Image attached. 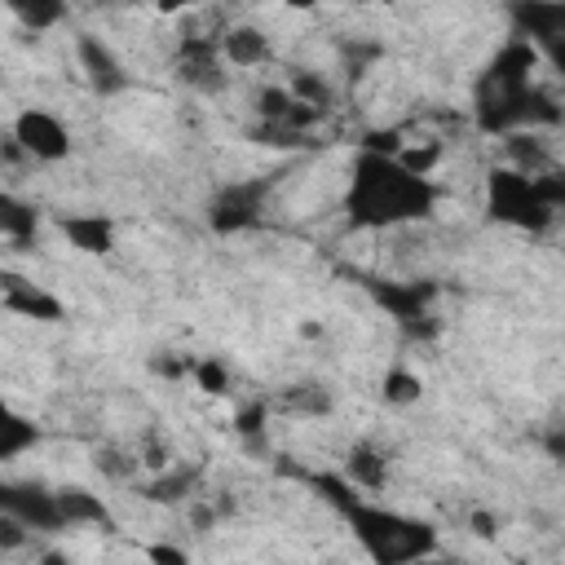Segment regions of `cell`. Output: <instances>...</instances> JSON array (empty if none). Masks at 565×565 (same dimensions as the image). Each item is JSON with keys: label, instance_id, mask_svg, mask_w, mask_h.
Instances as JSON below:
<instances>
[{"label": "cell", "instance_id": "obj_3", "mask_svg": "<svg viewBox=\"0 0 565 565\" xmlns=\"http://www.w3.org/2000/svg\"><path fill=\"white\" fill-rule=\"evenodd\" d=\"M530 71H534V44H525V40H512L490 62V71L477 84L481 128H508V124L530 119V110H525L530 106Z\"/></svg>", "mask_w": 565, "mask_h": 565}, {"label": "cell", "instance_id": "obj_12", "mask_svg": "<svg viewBox=\"0 0 565 565\" xmlns=\"http://www.w3.org/2000/svg\"><path fill=\"white\" fill-rule=\"evenodd\" d=\"M31 446H40V424L22 415L9 397H0V463L22 459Z\"/></svg>", "mask_w": 565, "mask_h": 565}, {"label": "cell", "instance_id": "obj_13", "mask_svg": "<svg viewBox=\"0 0 565 565\" xmlns=\"http://www.w3.org/2000/svg\"><path fill=\"white\" fill-rule=\"evenodd\" d=\"M79 62H84V71H88V79H93V88H102V93H115V88H124L128 84V75H124V66H119V57L102 44V40H79Z\"/></svg>", "mask_w": 565, "mask_h": 565}, {"label": "cell", "instance_id": "obj_21", "mask_svg": "<svg viewBox=\"0 0 565 565\" xmlns=\"http://www.w3.org/2000/svg\"><path fill=\"white\" fill-rule=\"evenodd\" d=\"M472 525H477V534H481V539H490V534H494V521H490V516H472Z\"/></svg>", "mask_w": 565, "mask_h": 565}, {"label": "cell", "instance_id": "obj_19", "mask_svg": "<svg viewBox=\"0 0 565 565\" xmlns=\"http://www.w3.org/2000/svg\"><path fill=\"white\" fill-rule=\"evenodd\" d=\"M190 375H194V384H199L203 393H212V397L230 393V371H225V362H216V358H199V362L190 366Z\"/></svg>", "mask_w": 565, "mask_h": 565}, {"label": "cell", "instance_id": "obj_1", "mask_svg": "<svg viewBox=\"0 0 565 565\" xmlns=\"http://www.w3.org/2000/svg\"><path fill=\"white\" fill-rule=\"evenodd\" d=\"M437 207V185L428 177L406 172L393 154L380 150H358L349 168V190H344V216L353 230H402Z\"/></svg>", "mask_w": 565, "mask_h": 565}, {"label": "cell", "instance_id": "obj_16", "mask_svg": "<svg viewBox=\"0 0 565 565\" xmlns=\"http://www.w3.org/2000/svg\"><path fill=\"white\" fill-rule=\"evenodd\" d=\"M57 499V512H62V525H84V521H106V508L88 494V490H53Z\"/></svg>", "mask_w": 565, "mask_h": 565}, {"label": "cell", "instance_id": "obj_8", "mask_svg": "<svg viewBox=\"0 0 565 565\" xmlns=\"http://www.w3.org/2000/svg\"><path fill=\"white\" fill-rule=\"evenodd\" d=\"M265 212V185L260 181H238V185H225L212 203V225L221 234H234V230H247L256 225Z\"/></svg>", "mask_w": 565, "mask_h": 565}, {"label": "cell", "instance_id": "obj_17", "mask_svg": "<svg viewBox=\"0 0 565 565\" xmlns=\"http://www.w3.org/2000/svg\"><path fill=\"white\" fill-rule=\"evenodd\" d=\"M419 397H424V380H419L415 371L393 366V371L384 375V402H388V406H415Z\"/></svg>", "mask_w": 565, "mask_h": 565}, {"label": "cell", "instance_id": "obj_11", "mask_svg": "<svg viewBox=\"0 0 565 565\" xmlns=\"http://www.w3.org/2000/svg\"><path fill=\"white\" fill-rule=\"evenodd\" d=\"M62 234L84 256H106L115 247V221L102 216V212H75V216H66L62 221Z\"/></svg>", "mask_w": 565, "mask_h": 565}, {"label": "cell", "instance_id": "obj_9", "mask_svg": "<svg viewBox=\"0 0 565 565\" xmlns=\"http://www.w3.org/2000/svg\"><path fill=\"white\" fill-rule=\"evenodd\" d=\"M353 490H366V494H380L388 486V455L375 446V441H353L349 446V459H344V472H340Z\"/></svg>", "mask_w": 565, "mask_h": 565}, {"label": "cell", "instance_id": "obj_7", "mask_svg": "<svg viewBox=\"0 0 565 565\" xmlns=\"http://www.w3.org/2000/svg\"><path fill=\"white\" fill-rule=\"evenodd\" d=\"M0 516L18 521L22 530H62L53 490H35V486H0Z\"/></svg>", "mask_w": 565, "mask_h": 565}, {"label": "cell", "instance_id": "obj_18", "mask_svg": "<svg viewBox=\"0 0 565 565\" xmlns=\"http://www.w3.org/2000/svg\"><path fill=\"white\" fill-rule=\"evenodd\" d=\"M9 13H13L26 31H49V26H57V22L66 18L62 4H9Z\"/></svg>", "mask_w": 565, "mask_h": 565}, {"label": "cell", "instance_id": "obj_14", "mask_svg": "<svg viewBox=\"0 0 565 565\" xmlns=\"http://www.w3.org/2000/svg\"><path fill=\"white\" fill-rule=\"evenodd\" d=\"M181 75L199 88H216L221 84V49L212 40H185L181 44Z\"/></svg>", "mask_w": 565, "mask_h": 565}, {"label": "cell", "instance_id": "obj_6", "mask_svg": "<svg viewBox=\"0 0 565 565\" xmlns=\"http://www.w3.org/2000/svg\"><path fill=\"white\" fill-rule=\"evenodd\" d=\"M0 305L18 318H31V322H62L66 318V305L49 287H40L22 274H0Z\"/></svg>", "mask_w": 565, "mask_h": 565}, {"label": "cell", "instance_id": "obj_10", "mask_svg": "<svg viewBox=\"0 0 565 565\" xmlns=\"http://www.w3.org/2000/svg\"><path fill=\"white\" fill-rule=\"evenodd\" d=\"M221 62L238 66V71H252L260 62H269V35L256 26V22H234L225 35H221Z\"/></svg>", "mask_w": 565, "mask_h": 565}, {"label": "cell", "instance_id": "obj_20", "mask_svg": "<svg viewBox=\"0 0 565 565\" xmlns=\"http://www.w3.org/2000/svg\"><path fill=\"white\" fill-rule=\"evenodd\" d=\"M146 561L150 565H190V552L177 543H146Z\"/></svg>", "mask_w": 565, "mask_h": 565}, {"label": "cell", "instance_id": "obj_15", "mask_svg": "<svg viewBox=\"0 0 565 565\" xmlns=\"http://www.w3.org/2000/svg\"><path fill=\"white\" fill-rule=\"evenodd\" d=\"M35 225H40L35 207H31V203H22L18 194L0 190V238H4V243H31Z\"/></svg>", "mask_w": 565, "mask_h": 565}, {"label": "cell", "instance_id": "obj_4", "mask_svg": "<svg viewBox=\"0 0 565 565\" xmlns=\"http://www.w3.org/2000/svg\"><path fill=\"white\" fill-rule=\"evenodd\" d=\"M561 207V181L516 168H494L486 177V212L516 230H543Z\"/></svg>", "mask_w": 565, "mask_h": 565}, {"label": "cell", "instance_id": "obj_23", "mask_svg": "<svg viewBox=\"0 0 565 565\" xmlns=\"http://www.w3.org/2000/svg\"><path fill=\"white\" fill-rule=\"evenodd\" d=\"M415 565H455V561H446V556H437V552H428V556H419Z\"/></svg>", "mask_w": 565, "mask_h": 565}, {"label": "cell", "instance_id": "obj_22", "mask_svg": "<svg viewBox=\"0 0 565 565\" xmlns=\"http://www.w3.org/2000/svg\"><path fill=\"white\" fill-rule=\"evenodd\" d=\"M40 565H71V561H66L62 552H44V556H40Z\"/></svg>", "mask_w": 565, "mask_h": 565}, {"label": "cell", "instance_id": "obj_2", "mask_svg": "<svg viewBox=\"0 0 565 565\" xmlns=\"http://www.w3.org/2000/svg\"><path fill=\"white\" fill-rule=\"evenodd\" d=\"M313 486L340 508L344 525L353 530V539L371 565H415L419 556L437 552V530L428 521L397 512L388 503H375V499L358 494L344 477H331V472H322Z\"/></svg>", "mask_w": 565, "mask_h": 565}, {"label": "cell", "instance_id": "obj_5", "mask_svg": "<svg viewBox=\"0 0 565 565\" xmlns=\"http://www.w3.org/2000/svg\"><path fill=\"white\" fill-rule=\"evenodd\" d=\"M9 132H13L18 150L26 159H35V163H62L71 154V128L53 110H44V106H22L13 115Z\"/></svg>", "mask_w": 565, "mask_h": 565}]
</instances>
